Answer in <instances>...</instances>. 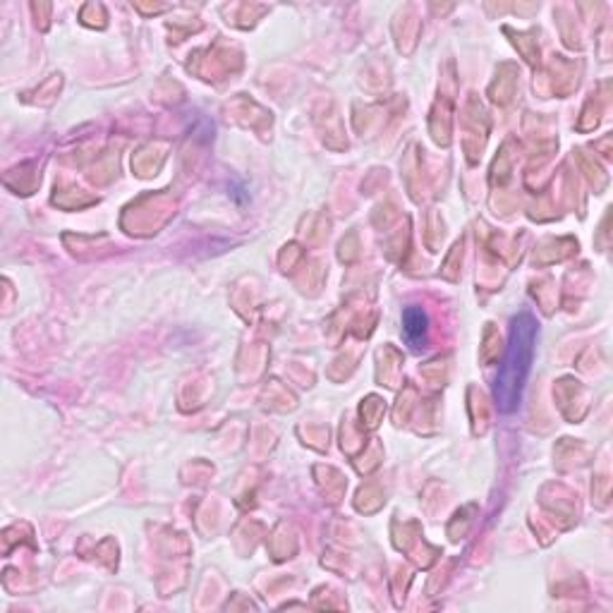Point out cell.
<instances>
[{"mask_svg":"<svg viewBox=\"0 0 613 613\" xmlns=\"http://www.w3.org/2000/svg\"><path fill=\"white\" fill-rule=\"evenodd\" d=\"M537 343V321L532 314L522 312L513 319L510 341L506 347V357L496 374L493 401L501 413H513L520 405L524 382H528Z\"/></svg>","mask_w":613,"mask_h":613,"instance_id":"cell-1","label":"cell"},{"mask_svg":"<svg viewBox=\"0 0 613 613\" xmlns=\"http://www.w3.org/2000/svg\"><path fill=\"white\" fill-rule=\"evenodd\" d=\"M403 326H405L407 339H411L415 345L425 343L427 314H425V310H422V306H407V310L403 312Z\"/></svg>","mask_w":613,"mask_h":613,"instance_id":"cell-2","label":"cell"}]
</instances>
